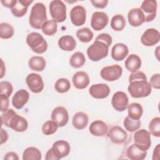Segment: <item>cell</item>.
<instances>
[{
    "label": "cell",
    "mask_w": 160,
    "mask_h": 160,
    "mask_svg": "<svg viewBox=\"0 0 160 160\" xmlns=\"http://www.w3.org/2000/svg\"><path fill=\"white\" fill-rule=\"evenodd\" d=\"M42 32L47 36L54 35L58 30V24L54 20H48L41 27Z\"/></svg>",
    "instance_id": "d590c367"
},
{
    "label": "cell",
    "mask_w": 160,
    "mask_h": 160,
    "mask_svg": "<svg viewBox=\"0 0 160 160\" xmlns=\"http://www.w3.org/2000/svg\"><path fill=\"white\" fill-rule=\"evenodd\" d=\"M129 49L128 46L122 43L116 44L111 49V57L116 61H122L128 54Z\"/></svg>",
    "instance_id": "603a6c76"
},
{
    "label": "cell",
    "mask_w": 160,
    "mask_h": 160,
    "mask_svg": "<svg viewBox=\"0 0 160 160\" xmlns=\"http://www.w3.org/2000/svg\"><path fill=\"white\" fill-rule=\"evenodd\" d=\"M108 136L113 143L122 144L127 139L128 134L120 126H114L109 130Z\"/></svg>",
    "instance_id": "e0dca14e"
},
{
    "label": "cell",
    "mask_w": 160,
    "mask_h": 160,
    "mask_svg": "<svg viewBox=\"0 0 160 160\" xmlns=\"http://www.w3.org/2000/svg\"><path fill=\"white\" fill-rule=\"evenodd\" d=\"M109 46L104 42L95 40V41L88 47L87 55L92 61H99L106 58L108 54Z\"/></svg>",
    "instance_id": "277c9868"
},
{
    "label": "cell",
    "mask_w": 160,
    "mask_h": 160,
    "mask_svg": "<svg viewBox=\"0 0 160 160\" xmlns=\"http://www.w3.org/2000/svg\"><path fill=\"white\" fill-rule=\"evenodd\" d=\"M28 65L30 69L33 71H42L46 66V61L43 57L35 56L29 59Z\"/></svg>",
    "instance_id": "f1b7e54d"
},
{
    "label": "cell",
    "mask_w": 160,
    "mask_h": 160,
    "mask_svg": "<svg viewBox=\"0 0 160 160\" xmlns=\"http://www.w3.org/2000/svg\"><path fill=\"white\" fill-rule=\"evenodd\" d=\"M129 24L133 27H138L145 22V16L140 8H132L128 13Z\"/></svg>",
    "instance_id": "d6986e66"
},
{
    "label": "cell",
    "mask_w": 160,
    "mask_h": 160,
    "mask_svg": "<svg viewBox=\"0 0 160 160\" xmlns=\"http://www.w3.org/2000/svg\"><path fill=\"white\" fill-rule=\"evenodd\" d=\"M8 139V132L2 128L1 129V144H4L7 141Z\"/></svg>",
    "instance_id": "681fc988"
},
{
    "label": "cell",
    "mask_w": 160,
    "mask_h": 160,
    "mask_svg": "<svg viewBox=\"0 0 160 160\" xmlns=\"http://www.w3.org/2000/svg\"><path fill=\"white\" fill-rule=\"evenodd\" d=\"M157 7L158 4L156 1L145 0L142 1L140 9L144 14L146 22H150L155 18L156 16Z\"/></svg>",
    "instance_id": "7c38bea8"
},
{
    "label": "cell",
    "mask_w": 160,
    "mask_h": 160,
    "mask_svg": "<svg viewBox=\"0 0 160 160\" xmlns=\"http://www.w3.org/2000/svg\"><path fill=\"white\" fill-rule=\"evenodd\" d=\"M134 80H147V78L143 72L137 71L130 74L129 76V82Z\"/></svg>",
    "instance_id": "b9f144b4"
},
{
    "label": "cell",
    "mask_w": 160,
    "mask_h": 160,
    "mask_svg": "<svg viewBox=\"0 0 160 160\" xmlns=\"http://www.w3.org/2000/svg\"><path fill=\"white\" fill-rule=\"evenodd\" d=\"M41 152L39 149L35 147H28L23 152V160H41Z\"/></svg>",
    "instance_id": "4dcf8cb0"
},
{
    "label": "cell",
    "mask_w": 160,
    "mask_h": 160,
    "mask_svg": "<svg viewBox=\"0 0 160 160\" xmlns=\"http://www.w3.org/2000/svg\"><path fill=\"white\" fill-rule=\"evenodd\" d=\"M14 35L13 27L7 22L0 24V37L2 39H9Z\"/></svg>",
    "instance_id": "8d00e7d4"
},
{
    "label": "cell",
    "mask_w": 160,
    "mask_h": 160,
    "mask_svg": "<svg viewBox=\"0 0 160 160\" xmlns=\"http://www.w3.org/2000/svg\"><path fill=\"white\" fill-rule=\"evenodd\" d=\"M49 12L56 22H64L66 19V6L61 0H54L49 4Z\"/></svg>",
    "instance_id": "8992f818"
},
{
    "label": "cell",
    "mask_w": 160,
    "mask_h": 160,
    "mask_svg": "<svg viewBox=\"0 0 160 160\" xmlns=\"http://www.w3.org/2000/svg\"><path fill=\"white\" fill-rule=\"evenodd\" d=\"M59 128L58 124L52 120H49L46 121L42 126V131L44 134L46 136H49L54 134L58 128Z\"/></svg>",
    "instance_id": "f35d334b"
},
{
    "label": "cell",
    "mask_w": 160,
    "mask_h": 160,
    "mask_svg": "<svg viewBox=\"0 0 160 160\" xmlns=\"http://www.w3.org/2000/svg\"><path fill=\"white\" fill-rule=\"evenodd\" d=\"M29 89L34 93L41 92L44 89V82L41 76L36 73H31L26 78Z\"/></svg>",
    "instance_id": "30bf717a"
},
{
    "label": "cell",
    "mask_w": 160,
    "mask_h": 160,
    "mask_svg": "<svg viewBox=\"0 0 160 160\" xmlns=\"http://www.w3.org/2000/svg\"><path fill=\"white\" fill-rule=\"evenodd\" d=\"M160 74L159 73L153 74L149 84H151V87H152L154 89H159L160 88Z\"/></svg>",
    "instance_id": "ee69618b"
},
{
    "label": "cell",
    "mask_w": 160,
    "mask_h": 160,
    "mask_svg": "<svg viewBox=\"0 0 160 160\" xmlns=\"http://www.w3.org/2000/svg\"><path fill=\"white\" fill-rule=\"evenodd\" d=\"M26 43L31 50L37 54H42L46 52L48 49L46 41L38 32L29 33L26 37Z\"/></svg>",
    "instance_id": "5b68a950"
},
{
    "label": "cell",
    "mask_w": 160,
    "mask_h": 160,
    "mask_svg": "<svg viewBox=\"0 0 160 160\" xmlns=\"http://www.w3.org/2000/svg\"><path fill=\"white\" fill-rule=\"evenodd\" d=\"M73 126L79 130L83 129L86 127L88 123V116L87 114L83 112H77L72 118Z\"/></svg>",
    "instance_id": "83f0119b"
},
{
    "label": "cell",
    "mask_w": 160,
    "mask_h": 160,
    "mask_svg": "<svg viewBox=\"0 0 160 160\" xmlns=\"http://www.w3.org/2000/svg\"><path fill=\"white\" fill-rule=\"evenodd\" d=\"M33 2V1L29 0H19L17 1L14 6L11 8L12 14L18 18L24 16L28 11V6Z\"/></svg>",
    "instance_id": "cb8c5ba5"
},
{
    "label": "cell",
    "mask_w": 160,
    "mask_h": 160,
    "mask_svg": "<svg viewBox=\"0 0 160 160\" xmlns=\"http://www.w3.org/2000/svg\"><path fill=\"white\" fill-rule=\"evenodd\" d=\"M128 91L134 98H145L151 93V86L147 80H134L129 82Z\"/></svg>",
    "instance_id": "3957f363"
},
{
    "label": "cell",
    "mask_w": 160,
    "mask_h": 160,
    "mask_svg": "<svg viewBox=\"0 0 160 160\" xmlns=\"http://www.w3.org/2000/svg\"><path fill=\"white\" fill-rule=\"evenodd\" d=\"M1 2L2 4V5L8 8H12L14 5L16 4L17 1L16 0H1Z\"/></svg>",
    "instance_id": "7dc6e473"
},
{
    "label": "cell",
    "mask_w": 160,
    "mask_h": 160,
    "mask_svg": "<svg viewBox=\"0 0 160 160\" xmlns=\"http://www.w3.org/2000/svg\"><path fill=\"white\" fill-rule=\"evenodd\" d=\"M126 68L131 72L139 70L141 66V59L139 56L134 54H130L125 61Z\"/></svg>",
    "instance_id": "484cf974"
},
{
    "label": "cell",
    "mask_w": 160,
    "mask_h": 160,
    "mask_svg": "<svg viewBox=\"0 0 160 160\" xmlns=\"http://www.w3.org/2000/svg\"><path fill=\"white\" fill-rule=\"evenodd\" d=\"M134 144L142 151H147L151 145V133L149 131L141 129L136 131L134 134Z\"/></svg>",
    "instance_id": "52a82bcc"
},
{
    "label": "cell",
    "mask_w": 160,
    "mask_h": 160,
    "mask_svg": "<svg viewBox=\"0 0 160 160\" xmlns=\"http://www.w3.org/2000/svg\"><path fill=\"white\" fill-rule=\"evenodd\" d=\"M159 144H157L156 148L154 149L153 154H152V159H159Z\"/></svg>",
    "instance_id": "f907efd6"
},
{
    "label": "cell",
    "mask_w": 160,
    "mask_h": 160,
    "mask_svg": "<svg viewBox=\"0 0 160 160\" xmlns=\"http://www.w3.org/2000/svg\"><path fill=\"white\" fill-rule=\"evenodd\" d=\"M96 40H99V41H101L104 42L109 47L110 46V45L112 44V37L109 34H107V33H102V34L98 35L96 37Z\"/></svg>",
    "instance_id": "7bdbcfd3"
},
{
    "label": "cell",
    "mask_w": 160,
    "mask_h": 160,
    "mask_svg": "<svg viewBox=\"0 0 160 160\" xmlns=\"http://www.w3.org/2000/svg\"><path fill=\"white\" fill-rule=\"evenodd\" d=\"M126 155L131 160H142L147 156V151H142L133 144L127 149Z\"/></svg>",
    "instance_id": "4316f807"
},
{
    "label": "cell",
    "mask_w": 160,
    "mask_h": 160,
    "mask_svg": "<svg viewBox=\"0 0 160 160\" xmlns=\"http://www.w3.org/2000/svg\"><path fill=\"white\" fill-rule=\"evenodd\" d=\"M150 133L155 137H160V118L155 117L152 118L149 124Z\"/></svg>",
    "instance_id": "ab89813d"
},
{
    "label": "cell",
    "mask_w": 160,
    "mask_h": 160,
    "mask_svg": "<svg viewBox=\"0 0 160 160\" xmlns=\"http://www.w3.org/2000/svg\"><path fill=\"white\" fill-rule=\"evenodd\" d=\"M90 133L94 136H103L107 132L108 128L107 124L101 120H96L91 122L89 127Z\"/></svg>",
    "instance_id": "44dd1931"
},
{
    "label": "cell",
    "mask_w": 160,
    "mask_h": 160,
    "mask_svg": "<svg viewBox=\"0 0 160 160\" xmlns=\"http://www.w3.org/2000/svg\"><path fill=\"white\" fill-rule=\"evenodd\" d=\"M70 19L71 22L76 26L83 25L86 19V9L81 5L75 6L70 11Z\"/></svg>",
    "instance_id": "9c48e42d"
},
{
    "label": "cell",
    "mask_w": 160,
    "mask_h": 160,
    "mask_svg": "<svg viewBox=\"0 0 160 160\" xmlns=\"http://www.w3.org/2000/svg\"><path fill=\"white\" fill-rule=\"evenodd\" d=\"M74 86L79 89L86 88L89 84V78L88 74L84 71L76 72L72 76Z\"/></svg>",
    "instance_id": "7402d4cb"
},
{
    "label": "cell",
    "mask_w": 160,
    "mask_h": 160,
    "mask_svg": "<svg viewBox=\"0 0 160 160\" xmlns=\"http://www.w3.org/2000/svg\"><path fill=\"white\" fill-rule=\"evenodd\" d=\"M4 159L5 160H9V159H14V160H18L19 157L18 155L14 152H9L6 154Z\"/></svg>",
    "instance_id": "c3c4849f"
},
{
    "label": "cell",
    "mask_w": 160,
    "mask_h": 160,
    "mask_svg": "<svg viewBox=\"0 0 160 160\" xmlns=\"http://www.w3.org/2000/svg\"><path fill=\"white\" fill-rule=\"evenodd\" d=\"M122 68L118 64H113L103 68L100 72L102 79L107 81H114L118 80L122 75Z\"/></svg>",
    "instance_id": "ba28073f"
},
{
    "label": "cell",
    "mask_w": 160,
    "mask_h": 160,
    "mask_svg": "<svg viewBox=\"0 0 160 160\" xmlns=\"http://www.w3.org/2000/svg\"><path fill=\"white\" fill-rule=\"evenodd\" d=\"M160 33L154 28L146 29L141 38L142 44L146 46H152L159 42Z\"/></svg>",
    "instance_id": "9a60e30c"
},
{
    "label": "cell",
    "mask_w": 160,
    "mask_h": 160,
    "mask_svg": "<svg viewBox=\"0 0 160 160\" xmlns=\"http://www.w3.org/2000/svg\"><path fill=\"white\" fill-rule=\"evenodd\" d=\"M9 98L5 95L1 94L0 99H1V111L4 112L8 109L9 106Z\"/></svg>",
    "instance_id": "f6af8a7d"
},
{
    "label": "cell",
    "mask_w": 160,
    "mask_h": 160,
    "mask_svg": "<svg viewBox=\"0 0 160 160\" xmlns=\"http://www.w3.org/2000/svg\"><path fill=\"white\" fill-rule=\"evenodd\" d=\"M58 46L63 51H71L76 47V41L70 35H66L61 37L58 40Z\"/></svg>",
    "instance_id": "d4e9b609"
},
{
    "label": "cell",
    "mask_w": 160,
    "mask_h": 160,
    "mask_svg": "<svg viewBox=\"0 0 160 160\" xmlns=\"http://www.w3.org/2000/svg\"><path fill=\"white\" fill-rule=\"evenodd\" d=\"M129 99L126 94L122 91L116 92L111 99V104L113 108L119 112L124 111L128 106Z\"/></svg>",
    "instance_id": "8fae6325"
},
{
    "label": "cell",
    "mask_w": 160,
    "mask_h": 160,
    "mask_svg": "<svg viewBox=\"0 0 160 160\" xmlns=\"http://www.w3.org/2000/svg\"><path fill=\"white\" fill-rule=\"evenodd\" d=\"M47 21L46 8L41 2H37L31 8L29 22L30 26L37 29H41L43 24Z\"/></svg>",
    "instance_id": "7a4b0ae2"
},
{
    "label": "cell",
    "mask_w": 160,
    "mask_h": 160,
    "mask_svg": "<svg viewBox=\"0 0 160 160\" xmlns=\"http://www.w3.org/2000/svg\"><path fill=\"white\" fill-rule=\"evenodd\" d=\"M93 32L88 28L79 29L76 32V36L79 40L82 42L88 43L93 38Z\"/></svg>",
    "instance_id": "836d02e7"
},
{
    "label": "cell",
    "mask_w": 160,
    "mask_h": 160,
    "mask_svg": "<svg viewBox=\"0 0 160 160\" xmlns=\"http://www.w3.org/2000/svg\"><path fill=\"white\" fill-rule=\"evenodd\" d=\"M51 119L55 121L60 128L66 126L69 120L67 109L62 106L55 108L51 112Z\"/></svg>",
    "instance_id": "2e32d148"
},
{
    "label": "cell",
    "mask_w": 160,
    "mask_h": 160,
    "mask_svg": "<svg viewBox=\"0 0 160 160\" xmlns=\"http://www.w3.org/2000/svg\"><path fill=\"white\" fill-rule=\"evenodd\" d=\"M70 145L64 140L56 141L51 148L56 158V160H59L62 158L67 156L70 152Z\"/></svg>",
    "instance_id": "5bb4252c"
},
{
    "label": "cell",
    "mask_w": 160,
    "mask_h": 160,
    "mask_svg": "<svg viewBox=\"0 0 160 160\" xmlns=\"http://www.w3.org/2000/svg\"><path fill=\"white\" fill-rule=\"evenodd\" d=\"M123 125L125 129L129 132H134L141 127V121L139 119H134L129 116H126L123 121Z\"/></svg>",
    "instance_id": "e575fe53"
},
{
    "label": "cell",
    "mask_w": 160,
    "mask_h": 160,
    "mask_svg": "<svg viewBox=\"0 0 160 160\" xmlns=\"http://www.w3.org/2000/svg\"><path fill=\"white\" fill-rule=\"evenodd\" d=\"M2 124L19 132L25 131L28 127L27 120L12 109H8L1 114V124Z\"/></svg>",
    "instance_id": "6da1fadb"
},
{
    "label": "cell",
    "mask_w": 160,
    "mask_h": 160,
    "mask_svg": "<svg viewBox=\"0 0 160 160\" xmlns=\"http://www.w3.org/2000/svg\"><path fill=\"white\" fill-rule=\"evenodd\" d=\"M13 88L12 84L8 81H1L0 82V94L9 97L12 94Z\"/></svg>",
    "instance_id": "60d3db41"
},
{
    "label": "cell",
    "mask_w": 160,
    "mask_h": 160,
    "mask_svg": "<svg viewBox=\"0 0 160 160\" xmlns=\"http://www.w3.org/2000/svg\"><path fill=\"white\" fill-rule=\"evenodd\" d=\"M128 116L134 119H139L143 113L142 106L137 102H133L128 106Z\"/></svg>",
    "instance_id": "f546056e"
},
{
    "label": "cell",
    "mask_w": 160,
    "mask_h": 160,
    "mask_svg": "<svg viewBox=\"0 0 160 160\" xmlns=\"http://www.w3.org/2000/svg\"><path fill=\"white\" fill-rule=\"evenodd\" d=\"M71 88L69 81L66 78H60L56 81L54 85L55 90L59 93L68 92Z\"/></svg>",
    "instance_id": "74e56055"
},
{
    "label": "cell",
    "mask_w": 160,
    "mask_h": 160,
    "mask_svg": "<svg viewBox=\"0 0 160 160\" xmlns=\"http://www.w3.org/2000/svg\"><path fill=\"white\" fill-rule=\"evenodd\" d=\"M29 99V92L25 89H20L13 96L12 98V104L16 109H20L28 102Z\"/></svg>",
    "instance_id": "ffe728a7"
},
{
    "label": "cell",
    "mask_w": 160,
    "mask_h": 160,
    "mask_svg": "<svg viewBox=\"0 0 160 160\" xmlns=\"http://www.w3.org/2000/svg\"><path fill=\"white\" fill-rule=\"evenodd\" d=\"M1 64H2V66H1V78H2L3 77V76H4V72H3V71H4L5 69H3V67L4 66L3 61H2V59H1Z\"/></svg>",
    "instance_id": "816d5d0a"
},
{
    "label": "cell",
    "mask_w": 160,
    "mask_h": 160,
    "mask_svg": "<svg viewBox=\"0 0 160 160\" xmlns=\"http://www.w3.org/2000/svg\"><path fill=\"white\" fill-rule=\"evenodd\" d=\"M86 62L84 55L81 52H74L69 59L70 65L74 68H79L82 67Z\"/></svg>",
    "instance_id": "d6a6232c"
},
{
    "label": "cell",
    "mask_w": 160,
    "mask_h": 160,
    "mask_svg": "<svg viewBox=\"0 0 160 160\" xmlns=\"http://www.w3.org/2000/svg\"><path fill=\"white\" fill-rule=\"evenodd\" d=\"M111 27L116 31H122L126 26V19L121 14H116L111 18Z\"/></svg>",
    "instance_id": "1f68e13d"
},
{
    "label": "cell",
    "mask_w": 160,
    "mask_h": 160,
    "mask_svg": "<svg viewBox=\"0 0 160 160\" xmlns=\"http://www.w3.org/2000/svg\"><path fill=\"white\" fill-rule=\"evenodd\" d=\"M89 92L94 98L104 99L109 96L110 93V88L107 84L104 83L96 84L90 87Z\"/></svg>",
    "instance_id": "ac0fdd59"
},
{
    "label": "cell",
    "mask_w": 160,
    "mask_h": 160,
    "mask_svg": "<svg viewBox=\"0 0 160 160\" xmlns=\"http://www.w3.org/2000/svg\"><path fill=\"white\" fill-rule=\"evenodd\" d=\"M108 21L109 17L106 13L96 11L92 14L91 26L94 30L101 31L107 26Z\"/></svg>",
    "instance_id": "4fadbf2b"
},
{
    "label": "cell",
    "mask_w": 160,
    "mask_h": 160,
    "mask_svg": "<svg viewBox=\"0 0 160 160\" xmlns=\"http://www.w3.org/2000/svg\"><path fill=\"white\" fill-rule=\"evenodd\" d=\"M91 2L94 6L97 8L102 9L107 6L108 1V0H91Z\"/></svg>",
    "instance_id": "bcb514c9"
}]
</instances>
